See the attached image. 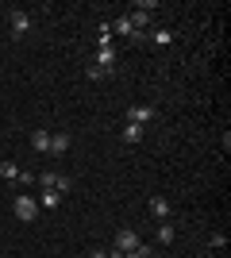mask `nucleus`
<instances>
[{"label": "nucleus", "mask_w": 231, "mask_h": 258, "mask_svg": "<svg viewBox=\"0 0 231 258\" xmlns=\"http://www.w3.org/2000/svg\"><path fill=\"white\" fill-rule=\"evenodd\" d=\"M116 62H120V50H116V43L97 46V54H93V66H97V70H104V74H116Z\"/></svg>", "instance_id": "f257e3e1"}, {"label": "nucleus", "mask_w": 231, "mask_h": 258, "mask_svg": "<svg viewBox=\"0 0 231 258\" xmlns=\"http://www.w3.org/2000/svg\"><path fill=\"white\" fill-rule=\"evenodd\" d=\"M12 212H16V220H23V224H31L35 216H39V201L27 193H20L16 201H12Z\"/></svg>", "instance_id": "f03ea898"}, {"label": "nucleus", "mask_w": 231, "mask_h": 258, "mask_svg": "<svg viewBox=\"0 0 231 258\" xmlns=\"http://www.w3.org/2000/svg\"><path fill=\"white\" fill-rule=\"evenodd\" d=\"M139 243H143V239H139V231H135V227H120V231H116V243H112V250H120V254H131Z\"/></svg>", "instance_id": "7ed1b4c3"}, {"label": "nucleus", "mask_w": 231, "mask_h": 258, "mask_svg": "<svg viewBox=\"0 0 231 258\" xmlns=\"http://www.w3.org/2000/svg\"><path fill=\"white\" fill-rule=\"evenodd\" d=\"M154 116H158V108H154V104H131V108H127V123H139V127L154 123Z\"/></svg>", "instance_id": "20e7f679"}, {"label": "nucleus", "mask_w": 231, "mask_h": 258, "mask_svg": "<svg viewBox=\"0 0 231 258\" xmlns=\"http://www.w3.org/2000/svg\"><path fill=\"white\" fill-rule=\"evenodd\" d=\"M27 31H31V16H27L23 8H16V12H12V35H16V39H23Z\"/></svg>", "instance_id": "39448f33"}, {"label": "nucleus", "mask_w": 231, "mask_h": 258, "mask_svg": "<svg viewBox=\"0 0 231 258\" xmlns=\"http://www.w3.org/2000/svg\"><path fill=\"white\" fill-rule=\"evenodd\" d=\"M35 201H39L43 208H50V212H54V208L62 205V193H58V189H39V197H35Z\"/></svg>", "instance_id": "423d86ee"}, {"label": "nucleus", "mask_w": 231, "mask_h": 258, "mask_svg": "<svg viewBox=\"0 0 231 258\" xmlns=\"http://www.w3.org/2000/svg\"><path fill=\"white\" fill-rule=\"evenodd\" d=\"M143 135H146V127H139V123H123V135H120V139L127 143V147H135V143H143Z\"/></svg>", "instance_id": "0eeeda50"}, {"label": "nucleus", "mask_w": 231, "mask_h": 258, "mask_svg": "<svg viewBox=\"0 0 231 258\" xmlns=\"http://www.w3.org/2000/svg\"><path fill=\"white\" fill-rule=\"evenodd\" d=\"M31 151L35 154H50V131H35L31 135Z\"/></svg>", "instance_id": "6e6552de"}, {"label": "nucleus", "mask_w": 231, "mask_h": 258, "mask_svg": "<svg viewBox=\"0 0 231 258\" xmlns=\"http://www.w3.org/2000/svg\"><path fill=\"white\" fill-rule=\"evenodd\" d=\"M150 216L154 220H170V201L166 197H150Z\"/></svg>", "instance_id": "1a4fd4ad"}, {"label": "nucleus", "mask_w": 231, "mask_h": 258, "mask_svg": "<svg viewBox=\"0 0 231 258\" xmlns=\"http://www.w3.org/2000/svg\"><path fill=\"white\" fill-rule=\"evenodd\" d=\"M174 239H177V227L170 224V220H162V224H158V243H162V247H170Z\"/></svg>", "instance_id": "9d476101"}, {"label": "nucleus", "mask_w": 231, "mask_h": 258, "mask_svg": "<svg viewBox=\"0 0 231 258\" xmlns=\"http://www.w3.org/2000/svg\"><path fill=\"white\" fill-rule=\"evenodd\" d=\"M66 151H69V135H50V154H54V158H62Z\"/></svg>", "instance_id": "9b49d317"}, {"label": "nucleus", "mask_w": 231, "mask_h": 258, "mask_svg": "<svg viewBox=\"0 0 231 258\" xmlns=\"http://www.w3.org/2000/svg\"><path fill=\"white\" fill-rule=\"evenodd\" d=\"M0 177H4V181H16V177H20V166H16V162H0Z\"/></svg>", "instance_id": "f8f14e48"}, {"label": "nucleus", "mask_w": 231, "mask_h": 258, "mask_svg": "<svg viewBox=\"0 0 231 258\" xmlns=\"http://www.w3.org/2000/svg\"><path fill=\"white\" fill-rule=\"evenodd\" d=\"M54 189H58L62 197H66L69 189H73V177H69V173H58V177H54Z\"/></svg>", "instance_id": "ddd939ff"}, {"label": "nucleus", "mask_w": 231, "mask_h": 258, "mask_svg": "<svg viewBox=\"0 0 231 258\" xmlns=\"http://www.w3.org/2000/svg\"><path fill=\"white\" fill-rule=\"evenodd\" d=\"M54 177H58L54 170H46V173H39L35 181H39V189H54Z\"/></svg>", "instance_id": "4468645a"}, {"label": "nucleus", "mask_w": 231, "mask_h": 258, "mask_svg": "<svg viewBox=\"0 0 231 258\" xmlns=\"http://www.w3.org/2000/svg\"><path fill=\"white\" fill-rule=\"evenodd\" d=\"M85 77H89V81H108V77H112V74H104V70H97V66L89 62V70H85Z\"/></svg>", "instance_id": "2eb2a0df"}, {"label": "nucleus", "mask_w": 231, "mask_h": 258, "mask_svg": "<svg viewBox=\"0 0 231 258\" xmlns=\"http://www.w3.org/2000/svg\"><path fill=\"white\" fill-rule=\"evenodd\" d=\"M146 39H150V46H166V43H170V31H162V27H158V31L146 35Z\"/></svg>", "instance_id": "dca6fc26"}, {"label": "nucleus", "mask_w": 231, "mask_h": 258, "mask_svg": "<svg viewBox=\"0 0 231 258\" xmlns=\"http://www.w3.org/2000/svg\"><path fill=\"white\" fill-rule=\"evenodd\" d=\"M208 247H212V250H223V247H227V235H220V231H216V235H208Z\"/></svg>", "instance_id": "f3484780"}, {"label": "nucleus", "mask_w": 231, "mask_h": 258, "mask_svg": "<svg viewBox=\"0 0 231 258\" xmlns=\"http://www.w3.org/2000/svg\"><path fill=\"white\" fill-rule=\"evenodd\" d=\"M150 254H154V250H150V247H146V243H139V247H135V250H131V254H123V258H150Z\"/></svg>", "instance_id": "a211bd4d"}, {"label": "nucleus", "mask_w": 231, "mask_h": 258, "mask_svg": "<svg viewBox=\"0 0 231 258\" xmlns=\"http://www.w3.org/2000/svg\"><path fill=\"white\" fill-rule=\"evenodd\" d=\"M16 181H20V185H35V173H31V170H20V177H16Z\"/></svg>", "instance_id": "6ab92c4d"}, {"label": "nucleus", "mask_w": 231, "mask_h": 258, "mask_svg": "<svg viewBox=\"0 0 231 258\" xmlns=\"http://www.w3.org/2000/svg\"><path fill=\"white\" fill-rule=\"evenodd\" d=\"M89 258H108V250H104V247H97V250H89Z\"/></svg>", "instance_id": "aec40b11"}]
</instances>
